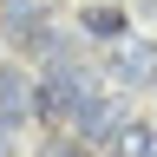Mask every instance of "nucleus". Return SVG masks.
Returning a JSON list of instances; mask_svg holds the SVG:
<instances>
[{
    "mask_svg": "<svg viewBox=\"0 0 157 157\" xmlns=\"http://www.w3.org/2000/svg\"><path fill=\"white\" fill-rule=\"evenodd\" d=\"M85 105H92V85L78 72H52L46 85H33V111L46 118V124H72Z\"/></svg>",
    "mask_w": 157,
    "mask_h": 157,
    "instance_id": "obj_1",
    "label": "nucleus"
},
{
    "mask_svg": "<svg viewBox=\"0 0 157 157\" xmlns=\"http://www.w3.org/2000/svg\"><path fill=\"white\" fill-rule=\"evenodd\" d=\"M111 78L118 85H157V46L151 39H111Z\"/></svg>",
    "mask_w": 157,
    "mask_h": 157,
    "instance_id": "obj_2",
    "label": "nucleus"
},
{
    "mask_svg": "<svg viewBox=\"0 0 157 157\" xmlns=\"http://www.w3.org/2000/svg\"><path fill=\"white\" fill-rule=\"evenodd\" d=\"M26 111H33V85H26V72L0 66V124H20Z\"/></svg>",
    "mask_w": 157,
    "mask_h": 157,
    "instance_id": "obj_3",
    "label": "nucleus"
},
{
    "mask_svg": "<svg viewBox=\"0 0 157 157\" xmlns=\"http://www.w3.org/2000/svg\"><path fill=\"white\" fill-rule=\"evenodd\" d=\"M78 26H85L92 39H105V46H111V39H124V33H131V20L118 13V7H85V13H78Z\"/></svg>",
    "mask_w": 157,
    "mask_h": 157,
    "instance_id": "obj_4",
    "label": "nucleus"
},
{
    "mask_svg": "<svg viewBox=\"0 0 157 157\" xmlns=\"http://www.w3.org/2000/svg\"><path fill=\"white\" fill-rule=\"evenodd\" d=\"M111 151L118 157H157V131L151 124H118L111 131Z\"/></svg>",
    "mask_w": 157,
    "mask_h": 157,
    "instance_id": "obj_5",
    "label": "nucleus"
},
{
    "mask_svg": "<svg viewBox=\"0 0 157 157\" xmlns=\"http://www.w3.org/2000/svg\"><path fill=\"white\" fill-rule=\"evenodd\" d=\"M7 131H13V124H0V157H7Z\"/></svg>",
    "mask_w": 157,
    "mask_h": 157,
    "instance_id": "obj_6",
    "label": "nucleus"
}]
</instances>
